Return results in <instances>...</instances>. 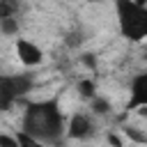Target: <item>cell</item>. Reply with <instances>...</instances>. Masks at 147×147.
Returning <instances> with one entry per match:
<instances>
[{"mask_svg": "<svg viewBox=\"0 0 147 147\" xmlns=\"http://www.w3.org/2000/svg\"><path fill=\"white\" fill-rule=\"evenodd\" d=\"M147 108V71L136 74L131 78V94L126 101V110H138Z\"/></svg>", "mask_w": 147, "mask_h": 147, "instance_id": "5b68a950", "label": "cell"}, {"mask_svg": "<svg viewBox=\"0 0 147 147\" xmlns=\"http://www.w3.org/2000/svg\"><path fill=\"white\" fill-rule=\"evenodd\" d=\"M0 147H18V140H16V136L0 133Z\"/></svg>", "mask_w": 147, "mask_h": 147, "instance_id": "4fadbf2b", "label": "cell"}, {"mask_svg": "<svg viewBox=\"0 0 147 147\" xmlns=\"http://www.w3.org/2000/svg\"><path fill=\"white\" fill-rule=\"evenodd\" d=\"M32 87H34V78L30 74H7V76H0V110L11 108Z\"/></svg>", "mask_w": 147, "mask_h": 147, "instance_id": "3957f363", "label": "cell"}, {"mask_svg": "<svg viewBox=\"0 0 147 147\" xmlns=\"http://www.w3.org/2000/svg\"><path fill=\"white\" fill-rule=\"evenodd\" d=\"M117 14L119 34L126 41H145L147 39V5L138 0H113Z\"/></svg>", "mask_w": 147, "mask_h": 147, "instance_id": "7a4b0ae2", "label": "cell"}, {"mask_svg": "<svg viewBox=\"0 0 147 147\" xmlns=\"http://www.w3.org/2000/svg\"><path fill=\"white\" fill-rule=\"evenodd\" d=\"M21 129L44 145H57L67 136V124L60 110L57 99H44V101H32L23 110Z\"/></svg>", "mask_w": 147, "mask_h": 147, "instance_id": "6da1fadb", "label": "cell"}, {"mask_svg": "<svg viewBox=\"0 0 147 147\" xmlns=\"http://www.w3.org/2000/svg\"><path fill=\"white\" fill-rule=\"evenodd\" d=\"M122 133H124L131 142H136V145H147V131H145V129H138V126H124Z\"/></svg>", "mask_w": 147, "mask_h": 147, "instance_id": "ba28073f", "label": "cell"}, {"mask_svg": "<svg viewBox=\"0 0 147 147\" xmlns=\"http://www.w3.org/2000/svg\"><path fill=\"white\" fill-rule=\"evenodd\" d=\"M108 142H113L115 147H122V142H119V138H117V136H108Z\"/></svg>", "mask_w": 147, "mask_h": 147, "instance_id": "9a60e30c", "label": "cell"}, {"mask_svg": "<svg viewBox=\"0 0 147 147\" xmlns=\"http://www.w3.org/2000/svg\"><path fill=\"white\" fill-rule=\"evenodd\" d=\"M16 55H18V60L25 67H37V64L44 62V51L34 41H30L25 37H18L16 39Z\"/></svg>", "mask_w": 147, "mask_h": 147, "instance_id": "8992f818", "label": "cell"}, {"mask_svg": "<svg viewBox=\"0 0 147 147\" xmlns=\"http://www.w3.org/2000/svg\"><path fill=\"white\" fill-rule=\"evenodd\" d=\"M16 140H18V147H48V145H44L41 140H37L34 136H30V133H25L23 129L16 133Z\"/></svg>", "mask_w": 147, "mask_h": 147, "instance_id": "8fae6325", "label": "cell"}, {"mask_svg": "<svg viewBox=\"0 0 147 147\" xmlns=\"http://www.w3.org/2000/svg\"><path fill=\"white\" fill-rule=\"evenodd\" d=\"M90 2H99V0H90Z\"/></svg>", "mask_w": 147, "mask_h": 147, "instance_id": "ac0fdd59", "label": "cell"}, {"mask_svg": "<svg viewBox=\"0 0 147 147\" xmlns=\"http://www.w3.org/2000/svg\"><path fill=\"white\" fill-rule=\"evenodd\" d=\"M136 113H138V115H140V117H147V108H138V110H136Z\"/></svg>", "mask_w": 147, "mask_h": 147, "instance_id": "2e32d148", "label": "cell"}, {"mask_svg": "<svg viewBox=\"0 0 147 147\" xmlns=\"http://www.w3.org/2000/svg\"><path fill=\"white\" fill-rule=\"evenodd\" d=\"M0 30L5 34H18V18L16 16H9V18H0Z\"/></svg>", "mask_w": 147, "mask_h": 147, "instance_id": "7c38bea8", "label": "cell"}, {"mask_svg": "<svg viewBox=\"0 0 147 147\" xmlns=\"http://www.w3.org/2000/svg\"><path fill=\"white\" fill-rule=\"evenodd\" d=\"M90 108H92V113L94 115H108L113 108H110V101L108 99H103V96H94V99H90Z\"/></svg>", "mask_w": 147, "mask_h": 147, "instance_id": "30bf717a", "label": "cell"}, {"mask_svg": "<svg viewBox=\"0 0 147 147\" xmlns=\"http://www.w3.org/2000/svg\"><path fill=\"white\" fill-rule=\"evenodd\" d=\"M94 131H96V126L87 113H76L67 122V136L74 140H87L94 136Z\"/></svg>", "mask_w": 147, "mask_h": 147, "instance_id": "277c9868", "label": "cell"}, {"mask_svg": "<svg viewBox=\"0 0 147 147\" xmlns=\"http://www.w3.org/2000/svg\"><path fill=\"white\" fill-rule=\"evenodd\" d=\"M83 62H85L87 67H92V69L96 67V60H94V57H90V55H83Z\"/></svg>", "mask_w": 147, "mask_h": 147, "instance_id": "5bb4252c", "label": "cell"}, {"mask_svg": "<svg viewBox=\"0 0 147 147\" xmlns=\"http://www.w3.org/2000/svg\"><path fill=\"white\" fill-rule=\"evenodd\" d=\"M23 9V0H0V18L16 16Z\"/></svg>", "mask_w": 147, "mask_h": 147, "instance_id": "52a82bcc", "label": "cell"}, {"mask_svg": "<svg viewBox=\"0 0 147 147\" xmlns=\"http://www.w3.org/2000/svg\"><path fill=\"white\" fill-rule=\"evenodd\" d=\"M76 87H78V94H80L83 99H87V101L96 96V83H94L92 78H83V80H78Z\"/></svg>", "mask_w": 147, "mask_h": 147, "instance_id": "9c48e42d", "label": "cell"}, {"mask_svg": "<svg viewBox=\"0 0 147 147\" xmlns=\"http://www.w3.org/2000/svg\"><path fill=\"white\" fill-rule=\"evenodd\" d=\"M142 60H145V62H147V51H145V53H142Z\"/></svg>", "mask_w": 147, "mask_h": 147, "instance_id": "e0dca14e", "label": "cell"}]
</instances>
